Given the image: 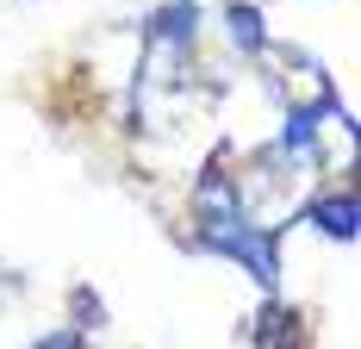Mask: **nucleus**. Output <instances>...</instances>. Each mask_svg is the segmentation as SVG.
I'll list each match as a JSON object with an SVG mask.
<instances>
[{"mask_svg":"<svg viewBox=\"0 0 361 349\" xmlns=\"http://www.w3.org/2000/svg\"><path fill=\"white\" fill-rule=\"evenodd\" d=\"M262 63H268V75H274V100L287 106V112H299V106H330V100H336V94H330L324 63H312L305 50H293V44H268V50H262Z\"/></svg>","mask_w":361,"mask_h":349,"instance_id":"nucleus-2","label":"nucleus"},{"mask_svg":"<svg viewBox=\"0 0 361 349\" xmlns=\"http://www.w3.org/2000/svg\"><path fill=\"white\" fill-rule=\"evenodd\" d=\"M224 25H231V44H237L243 57H262V50H268V25H262V13H255L250 0H231V6H224Z\"/></svg>","mask_w":361,"mask_h":349,"instance_id":"nucleus-6","label":"nucleus"},{"mask_svg":"<svg viewBox=\"0 0 361 349\" xmlns=\"http://www.w3.org/2000/svg\"><path fill=\"white\" fill-rule=\"evenodd\" d=\"M305 218L324 225V237L349 244V237H355V194H318V200L305 206Z\"/></svg>","mask_w":361,"mask_h":349,"instance_id":"nucleus-4","label":"nucleus"},{"mask_svg":"<svg viewBox=\"0 0 361 349\" xmlns=\"http://www.w3.org/2000/svg\"><path fill=\"white\" fill-rule=\"evenodd\" d=\"M37 349H81V337H75V331H50Z\"/></svg>","mask_w":361,"mask_h":349,"instance_id":"nucleus-7","label":"nucleus"},{"mask_svg":"<svg viewBox=\"0 0 361 349\" xmlns=\"http://www.w3.org/2000/svg\"><path fill=\"white\" fill-rule=\"evenodd\" d=\"M255 349H305V324L299 312H281V306H268V312L255 318Z\"/></svg>","mask_w":361,"mask_h":349,"instance_id":"nucleus-5","label":"nucleus"},{"mask_svg":"<svg viewBox=\"0 0 361 349\" xmlns=\"http://www.w3.org/2000/svg\"><path fill=\"white\" fill-rule=\"evenodd\" d=\"M193 37H200V6H193V0H175V6H156V13H149V44H162V50H193Z\"/></svg>","mask_w":361,"mask_h":349,"instance_id":"nucleus-3","label":"nucleus"},{"mask_svg":"<svg viewBox=\"0 0 361 349\" xmlns=\"http://www.w3.org/2000/svg\"><path fill=\"white\" fill-rule=\"evenodd\" d=\"M200 244L218 249V256H231V262H243V268H250V280H262V287L274 293V280H281L274 237H268V231H255L243 212H231V218H206V225H200Z\"/></svg>","mask_w":361,"mask_h":349,"instance_id":"nucleus-1","label":"nucleus"}]
</instances>
